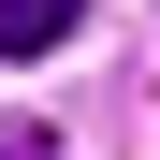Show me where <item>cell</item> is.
I'll list each match as a JSON object with an SVG mask.
<instances>
[{"label": "cell", "instance_id": "cell-1", "mask_svg": "<svg viewBox=\"0 0 160 160\" xmlns=\"http://www.w3.org/2000/svg\"><path fill=\"white\" fill-rule=\"evenodd\" d=\"M88 29V0H0V58H58Z\"/></svg>", "mask_w": 160, "mask_h": 160}]
</instances>
